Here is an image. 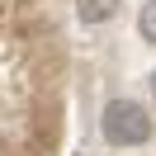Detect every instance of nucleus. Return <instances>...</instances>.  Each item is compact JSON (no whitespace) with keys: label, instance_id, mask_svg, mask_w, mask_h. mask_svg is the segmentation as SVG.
I'll return each mask as SVG.
<instances>
[{"label":"nucleus","instance_id":"7ed1b4c3","mask_svg":"<svg viewBox=\"0 0 156 156\" xmlns=\"http://www.w3.org/2000/svg\"><path fill=\"white\" fill-rule=\"evenodd\" d=\"M137 33H142L147 43H156V0L142 5V14H137Z\"/></svg>","mask_w":156,"mask_h":156},{"label":"nucleus","instance_id":"20e7f679","mask_svg":"<svg viewBox=\"0 0 156 156\" xmlns=\"http://www.w3.org/2000/svg\"><path fill=\"white\" fill-rule=\"evenodd\" d=\"M151 95H156V76H151Z\"/></svg>","mask_w":156,"mask_h":156},{"label":"nucleus","instance_id":"f03ea898","mask_svg":"<svg viewBox=\"0 0 156 156\" xmlns=\"http://www.w3.org/2000/svg\"><path fill=\"white\" fill-rule=\"evenodd\" d=\"M114 5L118 0H76V14L85 24H104V19H114Z\"/></svg>","mask_w":156,"mask_h":156},{"label":"nucleus","instance_id":"f257e3e1","mask_svg":"<svg viewBox=\"0 0 156 156\" xmlns=\"http://www.w3.org/2000/svg\"><path fill=\"white\" fill-rule=\"evenodd\" d=\"M99 128H104V137L114 147H142L151 137V118H147V109L137 99H109Z\"/></svg>","mask_w":156,"mask_h":156}]
</instances>
